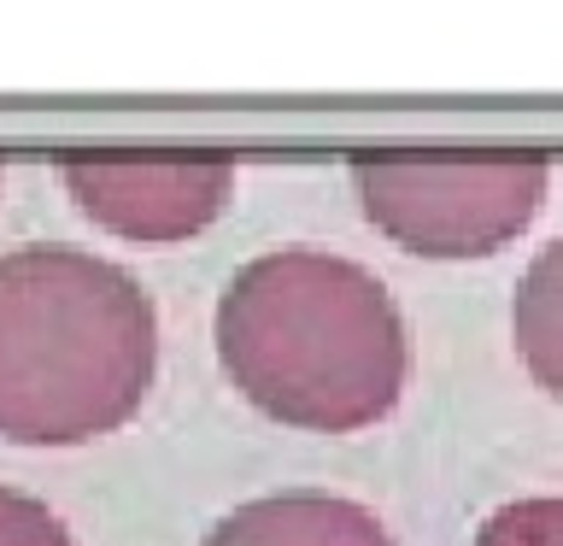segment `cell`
Listing matches in <instances>:
<instances>
[{
  "mask_svg": "<svg viewBox=\"0 0 563 546\" xmlns=\"http://www.w3.org/2000/svg\"><path fill=\"white\" fill-rule=\"evenodd\" d=\"M510 341L545 394L563 405V236L545 241L510 294Z\"/></svg>",
  "mask_w": 563,
  "mask_h": 546,
  "instance_id": "cell-6",
  "label": "cell"
},
{
  "mask_svg": "<svg viewBox=\"0 0 563 546\" xmlns=\"http://www.w3.org/2000/svg\"><path fill=\"white\" fill-rule=\"evenodd\" d=\"M82 218L123 241H194L235 194V159L211 148H100L65 159Z\"/></svg>",
  "mask_w": 563,
  "mask_h": 546,
  "instance_id": "cell-4",
  "label": "cell"
},
{
  "mask_svg": "<svg viewBox=\"0 0 563 546\" xmlns=\"http://www.w3.org/2000/svg\"><path fill=\"white\" fill-rule=\"evenodd\" d=\"M200 546H394V535L376 511L346 493L282 488L218 517Z\"/></svg>",
  "mask_w": 563,
  "mask_h": 546,
  "instance_id": "cell-5",
  "label": "cell"
},
{
  "mask_svg": "<svg viewBox=\"0 0 563 546\" xmlns=\"http://www.w3.org/2000/svg\"><path fill=\"white\" fill-rule=\"evenodd\" d=\"M0 546H77V540L47 500L0 482Z\"/></svg>",
  "mask_w": 563,
  "mask_h": 546,
  "instance_id": "cell-8",
  "label": "cell"
},
{
  "mask_svg": "<svg viewBox=\"0 0 563 546\" xmlns=\"http://www.w3.org/2000/svg\"><path fill=\"white\" fill-rule=\"evenodd\" d=\"M211 329L229 382L288 429H369L411 376V335L387 282L323 247L246 259L223 282Z\"/></svg>",
  "mask_w": 563,
  "mask_h": 546,
  "instance_id": "cell-1",
  "label": "cell"
},
{
  "mask_svg": "<svg viewBox=\"0 0 563 546\" xmlns=\"http://www.w3.org/2000/svg\"><path fill=\"white\" fill-rule=\"evenodd\" d=\"M545 159L528 148H376L352 183L394 247L422 259H487L545 206Z\"/></svg>",
  "mask_w": 563,
  "mask_h": 546,
  "instance_id": "cell-3",
  "label": "cell"
},
{
  "mask_svg": "<svg viewBox=\"0 0 563 546\" xmlns=\"http://www.w3.org/2000/svg\"><path fill=\"white\" fill-rule=\"evenodd\" d=\"M158 370V312L123 264L70 241L0 253V440L82 447L123 429Z\"/></svg>",
  "mask_w": 563,
  "mask_h": 546,
  "instance_id": "cell-2",
  "label": "cell"
},
{
  "mask_svg": "<svg viewBox=\"0 0 563 546\" xmlns=\"http://www.w3.org/2000/svg\"><path fill=\"white\" fill-rule=\"evenodd\" d=\"M470 546H563V493H528L482 517Z\"/></svg>",
  "mask_w": 563,
  "mask_h": 546,
  "instance_id": "cell-7",
  "label": "cell"
}]
</instances>
